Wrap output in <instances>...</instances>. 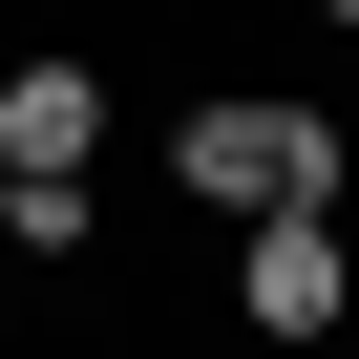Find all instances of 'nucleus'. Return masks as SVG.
<instances>
[{
    "mask_svg": "<svg viewBox=\"0 0 359 359\" xmlns=\"http://www.w3.org/2000/svg\"><path fill=\"white\" fill-rule=\"evenodd\" d=\"M169 191H191V212H317V191H338V106H296V85H212L191 127H169Z\"/></svg>",
    "mask_w": 359,
    "mask_h": 359,
    "instance_id": "1",
    "label": "nucleus"
},
{
    "mask_svg": "<svg viewBox=\"0 0 359 359\" xmlns=\"http://www.w3.org/2000/svg\"><path fill=\"white\" fill-rule=\"evenodd\" d=\"M0 191H22V169H0Z\"/></svg>",
    "mask_w": 359,
    "mask_h": 359,
    "instance_id": "5",
    "label": "nucleus"
},
{
    "mask_svg": "<svg viewBox=\"0 0 359 359\" xmlns=\"http://www.w3.org/2000/svg\"><path fill=\"white\" fill-rule=\"evenodd\" d=\"M317 22H338V43H359V0H317Z\"/></svg>",
    "mask_w": 359,
    "mask_h": 359,
    "instance_id": "4",
    "label": "nucleus"
},
{
    "mask_svg": "<svg viewBox=\"0 0 359 359\" xmlns=\"http://www.w3.org/2000/svg\"><path fill=\"white\" fill-rule=\"evenodd\" d=\"M233 317H254V338H338V317H359V191L233 212Z\"/></svg>",
    "mask_w": 359,
    "mask_h": 359,
    "instance_id": "2",
    "label": "nucleus"
},
{
    "mask_svg": "<svg viewBox=\"0 0 359 359\" xmlns=\"http://www.w3.org/2000/svg\"><path fill=\"white\" fill-rule=\"evenodd\" d=\"M106 148V64L43 43V64H0V169H85Z\"/></svg>",
    "mask_w": 359,
    "mask_h": 359,
    "instance_id": "3",
    "label": "nucleus"
}]
</instances>
